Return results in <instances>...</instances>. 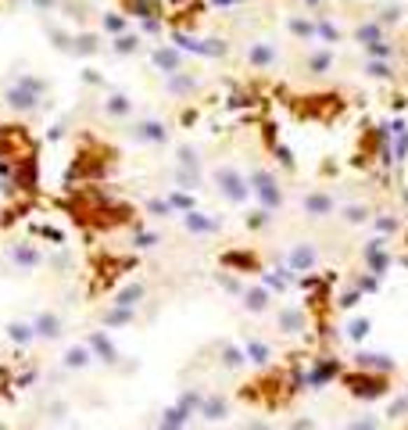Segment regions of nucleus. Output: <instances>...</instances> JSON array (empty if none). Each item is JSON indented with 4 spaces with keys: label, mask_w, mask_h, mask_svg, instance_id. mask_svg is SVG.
I'll use <instances>...</instances> for the list:
<instances>
[{
    "label": "nucleus",
    "mask_w": 408,
    "mask_h": 430,
    "mask_svg": "<svg viewBox=\"0 0 408 430\" xmlns=\"http://www.w3.org/2000/svg\"><path fill=\"white\" fill-rule=\"evenodd\" d=\"M72 50H76V54H97V50H101V36L83 33L79 40H72Z\"/></svg>",
    "instance_id": "7c9ffc66"
},
{
    "label": "nucleus",
    "mask_w": 408,
    "mask_h": 430,
    "mask_svg": "<svg viewBox=\"0 0 408 430\" xmlns=\"http://www.w3.org/2000/svg\"><path fill=\"white\" fill-rule=\"evenodd\" d=\"M369 330H372V323H369V316H355L351 323H348V337L355 345H362L365 337H369Z\"/></svg>",
    "instance_id": "cd10ccee"
},
{
    "label": "nucleus",
    "mask_w": 408,
    "mask_h": 430,
    "mask_svg": "<svg viewBox=\"0 0 408 430\" xmlns=\"http://www.w3.org/2000/svg\"><path fill=\"white\" fill-rule=\"evenodd\" d=\"M247 187H251V197L258 201V208H265V211H279L287 204V194H283V183H279V176L272 172V169H265V165H251V172H247Z\"/></svg>",
    "instance_id": "f03ea898"
},
{
    "label": "nucleus",
    "mask_w": 408,
    "mask_h": 430,
    "mask_svg": "<svg viewBox=\"0 0 408 430\" xmlns=\"http://www.w3.org/2000/svg\"><path fill=\"white\" fill-rule=\"evenodd\" d=\"M104 115H111V118H129V115H133V97H129V94H108Z\"/></svg>",
    "instance_id": "412c9836"
},
{
    "label": "nucleus",
    "mask_w": 408,
    "mask_h": 430,
    "mask_svg": "<svg viewBox=\"0 0 408 430\" xmlns=\"http://www.w3.org/2000/svg\"><path fill=\"white\" fill-rule=\"evenodd\" d=\"M351 40L365 50V47H372V43H380V40H387V29L376 22V18H362L355 29H351Z\"/></svg>",
    "instance_id": "4468645a"
},
{
    "label": "nucleus",
    "mask_w": 408,
    "mask_h": 430,
    "mask_svg": "<svg viewBox=\"0 0 408 430\" xmlns=\"http://www.w3.org/2000/svg\"><path fill=\"white\" fill-rule=\"evenodd\" d=\"M104 25L111 29V33H118V36L125 33V18H118V15H104Z\"/></svg>",
    "instance_id": "79ce46f5"
},
{
    "label": "nucleus",
    "mask_w": 408,
    "mask_h": 430,
    "mask_svg": "<svg viewBox=\"0 0 408 430\" xmlns=\"http://www.w3.org/2000/svg\"><path fill=\"white\" fill-rule=\"evenodd\" d=\"M223 362L230 366V370H240V366L247 362V355H244L237 345H226V348H223Z\"/></svg>",
    "instance_id": "c9c22d12"
},
{
    "label": "nucleus",
    "mask_w": 408,
    "mask_h": 430,
    "mask_svg": "<svg viewBox=\"0 0 408 430\" xmlns=\"http://www.w3.org/2000/svg\"><path fill=\"white\" fill-rule=\"evenodd\" d=\"M11 337H15V341H25V337H29V326L15 323V326H11Z\"/></svg>",
    "instance_id": "a18cd8bd"
},
{
    "label": "nucleus",
    "mask_w": 408,
    "mask_h": 430,
    "mask_svg": "<svg viewBox=\"0 0 408 430\" xmlns=\"http://www.w3.org/2000/svg\"><path fill=\"white\" fill-rule=\"evenodd\" d=\"M340 387L348 391L355 402H380V398H387L391 391H394V377H387V373H365V370H344L340 373Z\"/></svg>",
    "instance_id": "f257e3e1"
},
{
    "label": "nucleus",
    "mask_w": 408,
    "mask_h": 430,
    "mask_svg": "<svg viewBox=\"0 0 408 430\" xmlns=\"http://www.w3.org/2000/svg\"><path fill=\"white\" fill-rule=\"evenodd\" d=\"M372 226L380 230V237H394V233H401V219H398V215H391V211L372 215Z\"/></svg>",
    "instance_id": "a878e982"
},
{
    "label": "nucleus",
    "mask_w": 408,
    "mask_h": 430,
    "mask_svg": "<svg viewBox=\"0 0 408 430\" xmlns=\"http://www.w3.org/2000/svg\"><path fill=\"white\" fill-rule=\"evenodd\" d=\"M290 430H316V419H294Z\"/></svg>",
    "instance_id": "49530a36"
},
{
    "label": "nucleus",
    "mask_w": 408,
    "mask_h": 430,
    "mask_svg": "<svg viewBox=\"0 0 408 430\" xmlns=\"http://www.w3.org/2000/svg\"><path fill=\"white\" fill-rule=\"evenodd\" d=\"M405 405H408V387H405Z\"/></svg>",
    "instance_id": "8fccbe9b"
},
{
    "label": "nucleus",
    "mask_w": 408,
    "mask_h": 430,
    "mask_svg": "<svg viewBox=\"0 0 408 430\" xmlns=\"http://www.w3.org/2000/svg\"><path fill=\"white\" fill-rule=\"evenodd\" d=\"M247 65H251V69H272V65H279V50H276V43H269V40L247 43Z\"/></svg>",
    "instance_id": "ddd939ff"
},
{
    "label": "nucleus",
    "mask_w": 408,
    "mask_h": 430,
    "mask_svg": "<svg viewBox=\"0 0 408 430\" xmlns=\"http://www.w3.org/2000/svg\"><path fill=\"white\" fill-rule=\"evenodd\" d=\"M111 50H115V54H136V50H140V36H136V33H122V36H115Z\"/></svg>",
    "instance_id": "c85d7f7f"
},
{
    "label": "nucleus",
    "mask_w": 408,
    "mask_h": 430,
    "mask_svg": "<svg viewBox=\"0 0 408 430\" xmlns=\"http://www.w3.org/2000/svg\"><path fill=\"white\" fill-rule=\"evenodd\" d=\"M57 4H61V0H33V8H36L40 15H47V11H54Z\"/></svg>",
    "instance_id": "c03bdc74"
},
{
    "label": "nucleus",
    "mask_w": 408,
    "mask_h": 430,
    "mask_svg": "<svg viewBox=\"0 0 408 430\" xmlns=\"http://www.w3.org/2000/svg\"><path fill=\"white\" fill-rule=\"evenodd\" d=\"M355 287H358L362 294H372L376 287H380V276H372V272H369V276H358V284H355Z\"/></svg>",
    "instance_id": "a19ab883"
},
{
    "label": "nucleus",
    "mask_w": 408,
    "mask_h": 430,
    "mask_svg": "<svg viewBox=\"0 0 408 430\" xmlns=\"http://www.w3.org/2000/svg\"><path fill=\"white\" fill-rule=\"evenodd\" d=\"M11 258L22 265V269H33V265H40V251L33 248V244H15V248H11Z\"/></svg>",
    "instance_id": "5701e85b"
},
{
    "label": "nucleus",
    "mask_w": 408,
    "mask_h": 430,
    "mask_svg": "<svg viewBox=\"0 0 408 430\" xmlns=\"http://www.w3.org/2000/svg\"><path fill=\"white\" fill-rule=\"evenodd\" d=\"M165 90H169L172 97H194L197 90H201V79L194 72H176V76L165 79Z\"/></svg>",
    "instance_id": "dca6fc26"
},
{
    "label": "nucleus",
    "mask_w": 408,
    "mask_h": 430,
    "mask_svg": "<svg viewBox=\"0 0 408 430\" xmlns=\"http://www.w3.org/2000/svg\"><path fill=\"white\" fill-rule=\"evenodd\" d=\"M244 430H272V426H269V423H247Z\"/></svg>",
    "instance_id": "09e8293b"
},
{
    "label": "nucleus",
    "mask_w": 408,
    "mask_h": 430,
    "mask_svg": "<svg viewBox=\"0 0 408 430\" xmlns=\"http://www.w3.org/2000/svg\"><path fill=\"white\" fill-rule=\"evenodd\" d=\"M65 362H69V366H86V348H72V352L65 355Z\"/></svg>",
    "instance_id": "37998d69"
},
{
    "label": "nucleus",
    "mask_w": 408,
    "mask_h": 430,
    "mask_svg": "<svg viewBox=\"0 0 408 430\" xmlns=\"http://www.w3.org/2000/svg\"><path fill=\"white\" fill-rule=\"evenodd\" d=\"M301 4H304L308 11H319V8H323V0H301Z\"/></svg>",
    "instance_id": "de8ad7c7"
},
{
    "label": "nucleus",
    "mask_w": 408,
    "mask_h": 430,
    "mask_svg": "<svg viewBox=\"0 0 408 430\" xmlns=\"http://www.w3.org/2000/svg\"><path fill=\"white\" fill-rule=\"evenodd\" d=\"M387 419H401V416H408V405H405V394L401 398H394V402L387 405V412H384Z\"/></svg>",
    "instance_id": "ea45409f"
},
{
    "label": "nucleus",
    "mask_w": 408,
    "mask_h": 430,
    "mask_svg": "<svg viewBox=\"0 0 408 430\" xmlns=\"http://www.w3.org/2000/svg\"><path fill=\"white\" fill-rule=\"evenodd\" d=\"M362 72H365L369 79H394V65H391V61H369V57H365Z\"/></svg>",
    "instance_id": "bb28decb"
},
{
    "label": "nucleus",
    "mask_w": 408,
    "mask_h": 430,
    "mask_svg": "<svg viewBox=\"0 0 408 430\" xmlns=\"http://www.w3.org/2000/svg\"><path fill=\"white\" fill-rule=\"evenodd\" d=\"M351 366L355 370H365V373H387V377L398 373V362L391 355H384V352H358Z\"/></svg>",
    "instance_id": "1a4fd4ad"
},
{
    "label": "nucleus",
    "mask_w": 408,
    "mask_h": 430,
    "mask_svg": "<svg viewBox=\"0 0 408 430\" xmlns=\"http://www.w3.org/2000/svg\"><path fill=\"white\" fill-rule=\"evenodd\" d=\"M57 330H61V319H57V316L43 312V316L36 319V333H40V337H57Z\"/></svg>",
    "instance_id": "72a5a7b5"
},
{
    "label": "nucleus",
    "mask_w": 408,
    "mask_h": 430,
    "mask_svg": "<svg viewBox=\"0 0 408 430\" xmlns=\"http://www.w3.org/2000/svg\"><path fill=\"white\" fill-rule=\"evenodd\" d=\"M226 265H240V269H258V258L255 255H226Z\"/></svg>",
    "instance_id": "4c0bfd02"
},
{
    "label": "nucleus",
    "mask_w": 408,
    "mask_h": 430,
    "mask_svg": "<svg viewBox=\"0 0 408 430\" xmlns=\"http://www.w3.org/2000/svg\"><path fill=\"white\" fill-rule=\"evenodd\" d=\"M4 104H8L11 111H18V115H29V111L40 108V97L33 94V90H25V86L11 83V86L4 90Z\"/></svg>",
    "instance_id": "9b49d317"
},
{
    "label": "nucleus",
    "mask_w": 408,
    "mask_h": 430,
    "mask_svg": "<svg viewBox=\"0 0 408 430\" xmlns=\"http://www.w3.org/2000/svg\"><path fill=\"white\" fill-rule=\"evenodd\" d=\"M211 183H215L218 197H223V201H230V204H244V201L251 197L247 176H244L237 165H230V162H218V165L211 169Z\"/></svg>",
    "instance_id": "7ed1b4c3"
},
{
    "label": "nucleus",
    "mask_w": 408,
    "mask_h": 430,
    "mask_svg": "<svg viewBox=\"0 0 408 430\" xmlns=\"http://www.w3.org/2000/svg\"><path fill=\"white\" fill-rule=\"evenodd\" d=\"M287 33H290L294 40H301V43H308V40H319L316 18H308V15H290V18H287Z\"/></svg>",
    "instance_id": "f3484780"
},
{
    "label": "nucleus",
    "mask_w": 408,
    "mask_h": 430,
    "mask_svg": "<svg viewBox=\"0 0 408 430\" xmlns=\"http://www.w3.org/2000/svg\"><path fill=\"white\" fill-rule=\"evenodd\" d=\"M183 226L190 230V233H197V237H201V233H215V230H218V219H211V215H204V211H194V208H190V211L183 215Z\"/></svg>",
    "instance_id": "6ab92c4d"
},
{
    "label": "nucleus",
    "mask_w": 408,
    "mask_h": 430,
    "mask_svg": "<svg viewBox=\"0 0 408 430\" xmlns=\"http://www.w3.org/2000/svg\"><path fill=\"white\" fill-rule=\"evenodd\" d=\"M301 211L308 215L311 223H319V219H330V215L337 211V197L330 190H308L301 197Z\"/></svg>",
    "instance_id": "0eeeda50"
},
{
    "label": "nucleus",
    "mask_w": 408,
    "mask_h": 430,
    "mask_svg": "<svg viewBox=\"0 0 408 430\" xmlns=\"http://www.w3.org/2000/svg\"><path fill=\"white\" fill-rule=\"evenodd\" d=\"M150 65L158 69L165 79H169V76H176V72H186L183 50H176V47H169V43H158V47L150 50Z\"/></svg>",
    "instance_id": "6e6552de"
},
{
    "label": "nucleus",
    "mask_w": 408,
    "mask_h": 430,
    "mask_svg": "<svg viewBox=\"0 0 408 430\" xmlns=\"http://www.w3.org/2000/svg\"><path fill=\"white\" fill-rule=\"evenodd\" d=\"M272 219H276L272 211H265V208H255V211H251L244 223H247V230H265V226H269Z\"/></svg>",
    "instance_id": "f704fd0d"
},
{
    "label": "nucleus",
    "mask_w": 408,
    "mask_h": 430,
    "mask_svg": "<svg viewBox=\"0 0 408 430\" xmlns=\"http://www.w3.org/2000/svg\"><path fill=\"white\" fill-rule=\"evenodd\" d=\"M287 265H290V272H308V269H316V265H319V248H316V244H308V240L294 244L290 255H287Z\"/></svg>",
    "instance_id": "f8f14e48"
},
{
    "label": "nucleus",
    "mask_w": 408,
    "mask_h": 430,
    "mask_svg": "<svg viewBox=\"0 0 408 430\" xmlns=\"http://www.w3.org/2000/svg\"><path fill=\"white\" fill-rule=\"evenodd\" d=\"M401 15H405V4H384V8H380V15H376V22H380V25L387 29V25H398V22H401Z\"/></svg>",
    "instance_id": "c756f323"
},
{
    "label": "nucleus",
    "mask_w": 408,
    "mask_h": 430,
    "mask_svg": "<svg viewBox=\"0 0 408 430\" xmlns=\"http://www.w3.org/2000/svg\"><path fill=\"white\" fill-rule=\"evenodd\" d=\"M201 412H204V419H226L230 402H226L223 394H211V398H204V402H201Z\"/></svg>",
    "instance_id": "4be33fe9"
},
{
    "label": "nucleus",
    "mask_w": 408,
    "mask_h": 430,
    "mask_svg": "<svg viewBox=\"0 0 408 430\" xmlns=\"http://www.w3.org/2000/svg\"><path fill=\"white\" fill-rule=\"evenodd\" d=\"M244 355H247V362H255V366H269L272 348H269L265 341H247V345H244Z\"/></svg>",
    "instance_id": "b1692460"
},
{
    "label": "nucleus",
    "mask_w": 408,
    "mask_h": 430,
    "mask_svg": "<svg viewBox=\"0 0 408 430\" xmlns=\"http://www.w3.org/2000/svg\"><path fill=\"white\" fill-rule=\"evenodd\" d=\"M316 29H319V40H326V43H340V40H344V29H340V25H333L326 15H319V18H316Z\"/></svg>",
    "instance_id": "393cba45"
},
{
    "label": "nucleus",
    "mask_w": 408,
    "mask_h": 430,
    "mask_svg": "<svg viewBox=\"0 0 408 430\" xmlns=\"http://www.w3.org/2000/svg\"><path fill=\"white\" fill-rule=\"evenodd\" d=\"M340 219L348 226H365V223H372V208L362 204V201H351V204L340 208Z\"/></svg>",
    "instance_id": "aec40b11"
},
{
    "label": "nucleus",
    "mask_w": 408,
    "mask_h": 430,
    "mask_svg": "<svg viewBox=\"0 0 408 430\" xmlns=\"http://www.w3.org/2000/svg\"><path fill=\"white\" fill-rule=\"evenodd\" d=\"M344 430H380V416H372V412H362V416H351L348 426Z\"/></svg>",
    "instance_id": "2f4dec72"
},
{
    "label": "nucleus",
    "mask_w": 408,
    "mask_h": 430,
    "mask_svg": "<svg viewBox=\"0 0 408 430\" xmlns=\"http://www.w3.org/2000/svg\"><path fill=\"white\" fill-rule=\"evenodd\" d=\"M290 284V272H265V287L269 291H287Z\"/></svg>",
    "instance_id": "e433bc0d"
},
{
    "label": "nucleus",
    "mask_w": 408,
    "mask_h": 430,
    "mask_svg": "<svg viewBox=\"0 0 408 430\" xmlns=\"http://www.w3.org/2000/svg\"><path fill=\"white\" fill-rule=\"evenodd\" d=\"M333 61H337V54H333L330 47H311V50L304 54V72H308V76H326V72L333 69Z\"/></svg>",
    "instance_id": "2eb2a0df"
},
{
    "label": "nucleus",
    "mask_w": 408,
    "mask_h": 430,
    "mask_svg": "<svg viewBox=\"0 0 408 430\" xmlns=\"http://www.w3.org/2000/svg\"><path fill=\"white\" fill-rule=\"evenodd\" d=\"M129 137L147 147H162V144H169V126L162 118H136V122H129Z\"/></svg>",
    "instance_id": "39448f33"
},
{
    "label": "nucleus",
    "mask_w": 408,
    "mask_h": 430,
    "mask_svg": "<svg viewBox=\"0 0 408 430\" xmlns=\"http://www.w3.org/2000/svg\"><path fill=\"white\" fill-rule=\"evenodd\" d=\"M240 298H244V309H247V312H265L272 291L262 284V287H247V291H240Z\"/></svg>",
    "instance_id": "a211bd4d"
},
{
    "label": "nucleus",
    "mask_w": 408,
    "mask_h": 430,
    "mask_svg": "<svg viewBox=\"0 0 408 430\" xmlns=\"http://www.w3.org/2000/svg\"><path fill=\"white\" fill-rule=\"evenodd\" d=\"M362 258H365V272L387 276V269L394 265V255L387 251V237H372L365 248H362Z\"/></svg>",
    "instance_id": "423d86ee"
},
{
    "label": "nucleus",
    "mask_w": 408,
    "mask_h": 430,
    "mask_svg": "<svg viewBox=\"0 0 408 430\" xmlns=\"http://www.w3.org/2000/svg\"><path fill=\"white\" fill-rule=\"evenodd\" d=\"M140 298H143V284H129V287L118 294V309H133Z\"/></svg>",
    "instance_id": "473e14b6"
},
{
    "label": "nucleus",
    "mask_w": 408,
    "mask_h": 430,
    "mask_svg": "<svg viewBox=\"0 0 408 430\" xmlns=\"http://www.w3.org/2000/svg\"><path fill=\"white\" fill-rule=\"evenodd\" d=\"M362 298H365V294H362V291L355 287V291H348V294H340V298H337L333 305H340V309H355V305H358Z\"/></svg>",
    "instance_id": "58836bf2"
},
{
    "label": "nucleus",
    "mask_w": 408,
    "mask_h": 430,
    "mask_svg": "<svg viewBox=\"0 0 408 430\" xmlns=\"http://www.w3.org/2000/svg\"><path fill=\"white\" fill-rule=\"evenodd\" d=\"M276 326H279V333H304L308 330V312L301 309V305H283V309L276 312Z\"/></svg>",
    "instance_id": "9d476101"
},
{
    "label": "nucleus",
    "mask_w": 408,
    "mask_h": 430,
    "mask_svg": "<svg viewBox=\"0 0 408 430\" xmlns=\"http://www.w3.org/2000/svg\"><path fill=\"white\" fill-rule=\"evenodd\" d=\"M340 373H344V362L337 355H323V359L311 362V370L304 373V387L308 391H323L326 384L340 380Z\"/></svg>",
    "instance_id": "20e7f679"
}]
</instances>
